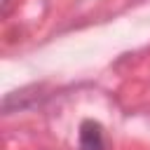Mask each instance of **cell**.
Returning <instances> with one entry per match:
<instances>
[{"instance_id":"6da1fadb","label":"cell","mask_w":150,"mask_h":150,"mask_svg":"<svg viewBox=\"0 0 150 150\" xmlns=\"http://www.w3.org/2000/svg\"><path fill=\"white\" fill-rule=\"evenodd\" d=\"M80 150H105L103 129L94 120H84L80 127Z\"/></svg>"}]
</instances>
